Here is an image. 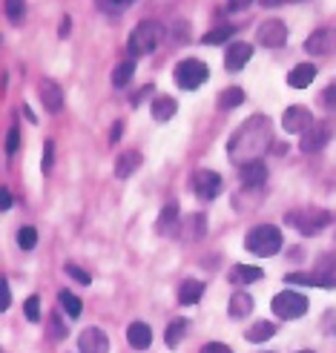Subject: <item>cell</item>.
<instances>
[{
  "mask_svg": "<svg viewBox=\"0 0 336 353\" xmlns=\"http://www.w3.org/2000/svg\"><path fill=\"white\" fill-rule=\"evenodd\" d=\"M38 95H41L43 107H46L49 112H58V110L63 107V90H61V86H58L55 81H52V78H43V81H41Z\"/></svg>",
  "mask_w": 336,
  "mask_h": 353,
  "instance_id": "obj_14",
  "label": "cell"
},
{
  "mask_svg": "<svg viewBox=\"0 0 336 353\" xmlns=\"http://www.w3.org/2000/svg\"><path fill=\"white\" fill-rule=\"evenodd\" d=\"M330 141V127L322 121H313L310 127L302 132V141H299V147H302V152H319L328 147Z\"/></svg>",
  "mask_w": 336,
  "mask_h": 353,
  "instance_id": "obj_9",
  "label": "cell"
},
{
  "mask_svg": "<svg viewBox=\"0 0 336 353\" xmlns=\"http://www.w3.org/2000/svg\"><path fill=\"white\" fill-rule=\"evenodd\" d=\"M256 41L268 49H279L288 43V26L285 21H279V17H268V21H261L259 29H256Z\"/></svg>",
  "mask_w": 336,
  "mask_h": 353,
  "instance_id": "obj_7",
  "label": "cell"
},
{
  "mask_svg": "<svg viewBox=\"0 0 336 353\" xmlns=\"http://www.w3.org/2000/svg\"><path fill=\"white\" fill-rule=\"evenodd\" d=\"M58 302H61V307L66 310V316H72V319H78V316L83 313V302H81L75 293H69V290H61V293H58Z\"/></svg>",
  "mask_w": 336,
  "mask_h": 353,
  "instance_id": "obj_28",
  "label": "cell"
},
{
  "mask_svg": "<svg viewBox=\"0 0 336 353\" xmlns=\"http://www.w3.org/2000/svg\"><path fill=\"white\" fill-rule=\"evenodd\" d=\"M250 3H253V0H227V9L230 12H241V9H247Z\"/></svg>",
  "mask_w": 336,
  "mask_h": 353,
  "instance_id": "obj_44",
  "label": "cell"
},
{
  "mask_svg": "<svg viewBox=\"0 0 336 353\" xmlns=\"http://www.w3.org/2000/svg\"><path fill=\"white\" fill-rule=\"evenodd\" d=\"M201 296H204V281L187 279L184 285L179 288V302H181V305H196Z\"/></svg>",
  "mask_w": 336,
  "mask_h": 353,
  "instance_id": "obj_23",
  "label": "cell"
},
{
  "mask_svg": "<svg viewBox=\"0 0 336 353\" xmlns=\"http://www.w3.org/2000/svg\"><path fill=\"white\" fill-rule=\"evenodd\" d=\"M141 161H144V158H141L138 150H123L115 158V175H118V179H130V175L141 167Z\"/></svg>",
  "mask_w": 336,
  "mask_h": 353,
  "instance_id": "obj_15",
  "label": "cell"
},
{
  "mask_svg": "<svg viewBox=\"0 0 336 353\" xmlns=\"http://www.w3.org/2000/svg\"><path fill=\"white\" fill-rule=\"evenodd\" d=\"M17 147H21V130L12 127V130H9V135H6V152H9V155H14V152H17Z\"/></svg>",
  "mask_w": 336,
  "mask_h": 353,
  "instance_id": "obj_40",
  "label": "cell"
},
{
  "mask_svg": "<svg viewBox=\"0 0 336 353\" xmlns=\"http://www.w3.org/2000/svg\"><path fill=\"white\" fill-rule=\"evenodd\" d=\"M69 29H72V21L63 17V21H61V38H69Z\"/></svg>",
  "mask_w": 336,
  "mask_h": 353,
  "instance_id": "obj_49",
  "label": "cell"
},
{
  "mask_svg": "<svg viewBox=\"0 0 336 353\" xmlns=\"http://www.w3.org/2000/svg\"><path fill=\"white\" fill-rule=\"evenodd\" d=\"M310 123H313V115L305 107H290V110H285V115H281V127H285V132H299L302 135Z\"/></svg>",
  "mask_w": 336,
  "mask_h": 353,
  "instance_id": "obj_12",
  "label": "cell"
},
{
  "mask_svg": "<svg viewBox=\"0 0 336 353\" xmlns=\"http://www.w3.org/2000/svg\"><path fill=\"white\" fill-rule=\"evenodd\" d=\"M201 353H233L227 345H221V342H210V345H204L201 347Z\"/></svg>",
  "mask_w": 336,
  "mask_h": 353,
  "instance_id": "obj_43",
  "label": "cell"
},
{
  "mask_svg": "<svg viewBox=\"0 0 336 353\" xmlns=\"http://www.w3.org/2000/svg\"><path fill=\"white\" fill-rule=\"evenodd\" d=\"M81 353H110V336L98 327H86L78 336Z\"/></svg>",
  "mask_w": 336,
  "mask_h": 353,
  "instance_id": "obj_11",
  "label": "cell"
},
{
  "mask_svg": "<svg viewBox=\"0 0 336 353\" xmlns=\"http://www.w3.org/2000/svg\"><path fill=\"white\" fill-rule=\"evenodd\" d=\"M9 207H12V192L0 190V210H9Z\"/></svg>",
  "mask_w": 336,
  "mask_h": 353,
  "instance_id": "obj_45",
  "label": "cell"
},
{
  "mask_svg": "<svg viewBox=\"0 0 336 353\" xmlns=\"http://www.w3.org/2000/svg\"><path fill=\"white\" fill-rule=\"evenodd\" d=\"M281 3H299V0H261V6H281Z\"/></svg>",
  "mask_w": 336,
  "mask_h": 353,
  "instance_id": "obj_50",
  "label": "cell"
},
{
  "mask_svg": "<svg viewBox=\"0 0 336 353\" xmlns=\"http://www.w3.org/2000/svg\"><path fill=\"white\" fill-rule=\"evenodd\" d=\"M250 313H253V296L244 290H236L230 296V316H233V319H244V316H250Z\"/></svg>",
  "mask_w": 336,
  "mask_h": 353,
  "instance_id": "obj_22",
  "label": "cell"
},
{
  "mask_svg": "<svg viewBox=\"0 0 336 353\" xmlns=\"http://www.w3.org/2000/svg\"><path fill=\"white\" fill-rule=\"evenodd\" d=\"M152 92V86H144V90H138L135 95H132V103H141V98H147Z\"/></svg>",
  "mask_w": 336,
  "mask_h": 353,
  "instance_id": "obj_48",
  "label": "cell"
},
{
  "mask_svg": "<svg viewBox=\"0 0 336 353\" xmlns=\"http://www.w3.org/2000/svg\"><path fill=\"white\" fill-rule=\"evenodd\" d=\"M17 244H21V250H34V244H38V230H34V227H21Z\"/></svg>",
  "mask_w": 336,
  "mask_h": 353,
  "instance_id": "obj_33",
  "label": "cell"
},
{
  "mask_svg": "<svg viewBox=\"0 0 336 353\" xmlns=\"http://www.w3.org/2000/svg\"><path fill=\"white\" fill-rule=\"evenodd\" d=\"M250 55H253V46H250V43H244V41L233 43V46L227 49V55H224L227 72H239V69H244L247 61H250Z\"/></svg>",
  "mask_w": 336,
  "mask_h": 353,
  "instance_id": "obj_13",
  "label": "cell"
},
{
  "mask_svg": "<svg viewBox=\"0 0 336 353\" xmlns=\"http://www.w3.org/2000/svg\"><path fill=\"white\" fill-rule=\"evenodd\" d=\"M175 29H179V34H172V38L179 41V43H184V41H187V23H179Z\"/></svg>",
  "mask_w": 336,
  "mask_h": 353,
  "instance_id": "obj_47",
  "label": "cell"
},
{
  "mask_svg": "<svg viewBox=\"0 0 336 353\" xmlns=\"http://www.w3.org/2000/svg\"><path fill=\"white\" fill-rule=\"evenodd\" d=\"M49 333H52V339H66V327L61 322V316L52 313V319H49Z\"/></svg>",
  "mask_w": 336,
  "mask_h": 353,
  "instance_id": "obj_37",
  "label": "cell"
},
{
  "mask_svg": "<svg viewBox=\"0 0 336 353\" xmlns=\"http://www.w3.org/2000/svg\"><path fill=\"white\" fill-rule=\"evenodd\" d=\"M98 3V9L101 12H110V14H115V12H121V9H127L132 0H95Z\"/></svg>",
  "mask_w": 336,
  "mask_h": 353,
  "instance_id": "obj_36",
  "label": "cell"
},
{
  "mask_svg": "<svg viewBox=\"0 0 336 353\" xmlns=\"http://www.w3.org/2000/svg\"><path fill=\"white\" fill-rule=\"evenodd\" d=\"M187 327H190L187 319H175V322H170V325H167V333H164L167 345H170V347H179L181 339H184V333H187Z\"/></svg>",
  "mask_w": 336,
  "mask_h": 353,
  "instance_id": "obj_29",
  "label": "cell"
},
{
  "mask_svg": "<svg viewBox=\"0 0 336 353\" xmlns=\"http://www.w3.org/2000/svg\"><path fill=\"white\" fill-rule=\"evenodd\" d=\"M204 230H207V219H204L201 213H192V216L184 221V227H181V239L196 241V239L204 236Z\"/></svg>",
  "mask_w": 336,
  "mask_h": 353,
  "instance_id": "obj_24",
  "label": "cell"
},
{
  "mask_svg": "<svg viewBox=\"0 0 336 353\" xmlns=\"http://www.w3.org/2000/svg\"><path fill=\"white\" fill-rule=\"evenodd\" d=\"M66 276H72L75 281H81V285H92L90 273H86V270H81V268H75V264H66Z\"/></svg>",
  "mask_w": 336,
  "mask_h": 353,
  "instance_id": "obj_39",
  "label": "cell"
},
{
  "mask_svg": "<svg viewBox=\"0 0 336 353\" xmlns=\"http://www.w3.org/2000/svg\"><path fill=\"white\" fill-rule=\"evenodd\" d=\"M336 273V253H325L316 261V276H333Z\"/></svg>",
  "mask_w": 336,
  "mask_h": 353,
  "instance_id": "obj_34",
  "label": "cell"
},
{
  "mask_svg": "<svg viewBox=\"0 0 336 353\" xmlns=\"http://www.w3.org/2000/svg\"><path fill=\"white\" fill-rule=\"evenodd\" d=\"M230 38H233V26H216V29H210L201 41H204L207 46H219V43H224V41H230Z\"/></svg>",
  "mask_w": 336,
  "mask_h": 353,
  "instance_id": "obj_32",
  "label": "cell"
},
{
  "mask_svg": "<svg viewBox=\"0 0 336 353\" xmlns=\"http://www.w3.org/2000/svg\"><path fill=\"white\" fill-rule=\"evenodd\" d=\"M23 313H26L29 322H38V319H41V299H38V296H29L26 305H23Z\"/></svg>",
  "mask_w": 336,
  "mask_h": 353,
  "instance_id": "obj_35",
  "label": "cell"
},
{
  "mask_svg": "<svg viewBox=\"0 0 336 353\" xmlns=\"http://www.w3.org/2000/svg\"><path fill=\"white\" fill-rule=\"evenodd\" d=\"M164 41V26L161 23H155V21H141L132 34H130V41H127V52L132 58H141V55H150V52H155V46Z\"/></svg>",
  "mask_w": 336,
  "mask_h": 353,
  "instance_id": "obj_2",
  "label": "cell"
},
{
  "mask_svg": "<svg viewBox=\"0 0 336 353\" xmlns=\"http://www.w3.org/2000/svg\"><path fill=\"white\" fill-rule=\"evenodd\" d=\"M273 313L279 316V319H299V316H305L308 313V299L302 293H293V290H281L273 296V302H270Z\"/></svg>",
  "mask_w": 336,
  "mask_h": 353,
  "instance_id": "obj_5",
  "label": "cell"
},
{
  "mask_svg": "<svg viewBox=\"0 0 336 353\" xmlns=\"http://www.w3.org/2000/svg\"><path fill=\"white\" fill-rule=\"evenodd\" d=\"M244 247L250 250L253 256L259 259H268V256H276L281 250V233H279V227L273 224H259L253 227L250 233H247L244 239Z\"/></svg>",
  "mask_w": 336,
  "mask_h": 353,
  "instance_id": "obj_3",
  "label": "cell"
},
{
  "mask_svg": "<svg viewBox=\"0 0 336 353\" xmlns=\"http://www.w3.org/2000/svg\"><path fill=\"white\" fill-rule=\"evenodd\" d=\"M135 75V58H127V61H121L115 66V72H112V86H118V90H123Z\"/></svg>",
  "mask_w": 336,
  "mask_h": 353,
  "instance_id": "obj_27",
  "label": "cell"
},
{
  "mask_svg": "<svg viewBox=\"0 0 336 353\" xmlns=\"http://www.w3.org/2000/svg\"><path fill=\"white\" fill-rule=\"evenodd\" d=\"M288 285H310V288H336V276H316V273H290Z\"/></svg>",
  "mask_w": 336,
  "mask_h": 353,
  "instance_id": "obj_19",
  "label": "cell"
},
{
  "mask_svg": "<svg viewBox=\"0 0 336 353\" xmlns=\"http://www.w3.org/2000/svg\"><path fill=\"white\" fill-rule=\"evenodd\" d=\"M207 78H210L207 63H201L196 58H187L175 66V83H179L181 90H199L201 83H207Z\"/></svg>",
  "mask_w": 336,
  "mask_h": 353,
  "instance_id": "obj_6",
  "label": "cell"
},
{
  "mask_svg": "<svg viewBox=\"0 0 336 353\" xmlns=\"http://www.w3.org/2000/svg\"><path fill=\"white\" fill-rule=\"evenodd\" d=\"M239 179L244 187H261L264 181H268V167H264V161H253V164H244L239 170Z\"/></svg>",
  "mask_w": 336,
  "mask_h": 353,
  "instance_id": "obj_16",
  "label": "cell"
},
{
  "mask_svg": "<svg viewBox=\"0 0 336 353\" xmlns=\"http://www.w3.org/2000/svg\"><path fill=\"white\" fill-rule=\"evenodd\" d=\"M244 103V90H239V86H227V90L219 95V107L221 110H236Z\"/></svg>",
  "mask_w": 336,
  "mask_h": 353,
  "instance_id": "obj_30",
  "label": "cell"
},
{
  "mask_svg": "<svg viewBox=\"0 0 336 353\" xmlns=\"http://www.w3.org/2000/svg\"><path fill=\"white\" fill-rule=\"evenodd\" d=\"M305 52H310V55H333L336 52V29H316L305 41Z\"/></svg>",
  "mask_w": 336,
  "mask_h": 353,
  "instance_id": "obj_10",
  "label": "cell"
},
{
  "mask_svg": "<svg viewBox=\"0 0 336 353\" xmlns=\"http://www.w3.org/2000/svg\"><path fill=\"white\" fill-rule=\"evenodd\" d=\"M316 78V66L313 63H299L290 69L288 75V86H293V90H305V86H310Z\"/></svg>",
  "mask_w": 336,
  "mask_h": 353,
  "instance_id": "obj_18",
  "label": "cell"
},
{
  "mask_svg": "<svg viewBox=\"0 0 336 353\" xmlns=\"http://www.w3.org/2000/svg\"><path fill=\"white\" fill-rule=\"evenodd\" d=\"M52 158H55V141H46L43 144V175L52 172Z\"/></svg>",
  "mask_w": 336,
  "mask_h": 353,
  "instance_id": "obj_38",
  "label": "cell"
},
{
  "mask_svg": "<svg viewBox=\"0 0 336 353\" xmlns=\"http://www.w3.org/2000/svg\"><path fill=\"white\" fill-rule=\"evenodd\" d=\"M150 112H152V118L155 121H170L175 112H179V103H175V98H170V95H158L152 103H150Z\"/></svg>",
  "mask_w": 336,
  "mask_h": 353,
  "instance_id": "obj_20",
  "label": "cell"
},
{
  "mask_svg": "<svg viewBox=\"0 0 336 353\" xmlns=\"http://www.w3.org/2000/svg\"><path fill=\"white\" fill-rule=\"evenodd\" d=\"M121 132H123V121H115V127H112V135H110V141H112V144H118Z\"/></svg>",
  "mask_w": 336,
  "mask_h": 353,
  "instance_id": "obj_46",
  "label": "cell"
},
{
  "mask_svg": "<svg viewBox=\"0 0 336 353\" xmlns=\"http://www.w3.org/2000/svg\"><path fill=\"white\" fill-rule=\"evenodd\" d=\"M175 227H179V204L170 201V204L161 210V216H158L155 230L161 233V236H170V233H175Z\"/></svg>",
  "mask_w": 336,
  "mask_h": 353,
  "instance_id": "obj_21",
  "label": "cell"
},
{
  "mask_svg": "<svg viewBox=\"0 0 336 353\" xmlns=\"http://www.w3.org/2000/svg\"><path fill=\"white\" fill-rule=\"evenodd\" d=\"M12 305V290H9V281L0 279V310H9Z\"/></svg>",
  "mask_w": 336,
  "mask_h": 353,
  "instance_id": "obj_41",
  "label": "cell"
},
{
  "mask_svg": "<svg viewBox=\"0 0 336 353\" xmlns=\"http://www.w3.org/2000/svg\"><path fill=\"white\" fill-rule=\"evenodd\" d=\"M268 144H270V118L253 115V118H247L233 135H230L227 155H230V161L233 164L244 167V164L261 161V152L268 150Z\"/></svg>",
  "mask_w": 336,
  "mask_h": 353,
  "instance_id": "obj_1",
  "label": "cell"
},
{
  "mask_svg": "<svg viewBox=\"0 0 336 353\" xmlns=\"http://www.w3.org/2000/svg\"><path fill=\"white\" fill-rule=\"evenodd\" d=\"M333 221V216L328 210H296V213H288L285 216V224L288 227H296L302 236H310V233H319L322 227H328Z\"/></svg>",
  "mask_w": 336,
  "mask_h": 353,
  "instance_id": "obj_4",
  "label": "cell"
},
{
  "mask_svg": "<svg viewBox=\"0 0 336 353\" xmlns=\"http://www.w3.org/2000/svg\"><path fill=\"white\" fill-rule=\"evenodd\" d=\"M264 273L261 268H253V264H239V268L230 270V281L233 285H250V281H259Z\"/></svg>",
  "mask_w": 336,
  "mask_h": 353,
  "instance_id": "obj_25",
  "label": "cell"
},
{
  "mask_svg": "<svg viewBox=\"0 0 336 353\" xmlns=\"http://www.w3.org/2000/svg\"><path fill=\"white\" fill-rule=\"evenodd\" d=\"M296 353H313V350H296Z\"/></svg>",
  "mask_w": 336,
  "mask_h": 353,
  "instance_id": "obj_51",
  "label": "cell"
},
{
  "mask_svg": "<svg viewBox=\"0 0 336 353\" xmlns=\"http://www.w3.org/2000/svg\"><path fill=\"white\" fill-rule=\"evenodd\" d=\"M192 190H196V196L210 201V199H216L219 192H221V175L213 172V170H196L192 172V179H190Z\"/></svg>",
  "mask_w": 336,
  "mask_h": 353,
  "instance_id": "obj_8",
  "label": "cell"
},
{
  "mask_svg": "<svg viewBox=\"0 0 336 353\" xmlns=\"http://www.w3.org/2000/svg\"><path fill=\"white\" fill-rule=\"evenodd\" d=\"M276 336V325L273 322H256L250 330H244V339L247 342H268V339H273Z\"/></svg>",
  "mask_w": 336,
  "mask_h": 353,
  "instance_id": "obj_26",
  "label": "cell"
},
{
  "mask_svg": "<svg viewBox=\"0 0 336 353\" xmlns=\"http://www.w3.org/2000/svg\"><path fill=\"white\" fill-rule=\"evenodd\" d=\"M3 12H6V17H9V23H23L26 0H3Z\"/></svg>",
  "mask_w": 336,
  "mask_h": 353,
  "instance_id": "obj_31",
  "label": "cell"
},
{
  "mask_svg": "<svg viewBox=\"0 0 336 353\" xmlns=\"http://www.w3.org/2000/svg\"><path fill=\"white\" fill-rule=\"evenodd\" d=\"M127 342H130L135 350H147V347L152 345V330H150V325L132 322V325L127 327Z\"/></svg>",
  "mask_w": 336,
  "mask_h": 353,
  "instance_id": "obj_17",
  "label": "cell"
},
{
  "mask_svg": "<svg viewBox=\"0 0 336 353\" xmlns=\"http://www.w3.org/2000/svg\"><path fill=\"white\" fill-rule=\"evenodd\" d=\"M322 103H325V107L328 110H336V81L328 86V90L322 92Z\"/></svg>",
  "mask_w": 336,
  "mask_h": 353,
  "instance_id": "obj_42",
  "label": "cell"
}]
</instances>
